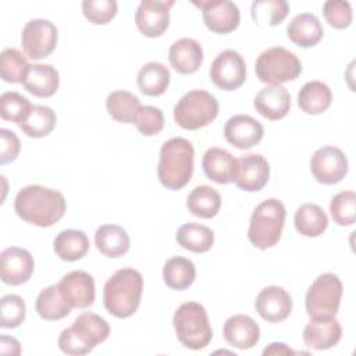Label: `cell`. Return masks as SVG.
Returning <instances> with one entry per match:
<instances>
[{
	"instance_id": "cell-1",
	"label": "cell",
	"mask_w": 356,
	"mask_h": 356,
	"mask_svg": "<svg viewBox=\"0 0 356 356\" xmlns=\"http://www.w3.org/2000/svg\"><path fill=\"white\" fill-rule=\"evenodd\" d=\"M65 199L61 192L40 185L19 189L14 200L17 216L25 222L47 228L58 222L65 213Z\"/></svg>"
},
{
	"instance_id": "cell-2",
	"label": "cell",
	"mask_w": 356,
	"mask_h": 356,
	"mask_svg": "<svg viewBox=\"0 0 356 356\" xmlns=\"http://www.w3.org/2000/svg\"><path fill=\"white\" fill-rule=\"evenodd\" d=\"M143 292L142 274L131 267L115 271L104 284L103 303L106 310L117 317L127 318L136 313Z\"/></svg>"
},
{
	"instance_id": "cell-3",
	"label": "cell",
	"mask_w": 356,
	"mask_h": 356,
	"mask_svg": "<svg viewBox=\"0 0 356 356\" xmlns=\"http://www.w3.org/2000/svg\"><path fill=\"white\" fill-rule=\"evenodd\" d=\"M195 149L185 138H171L161 145L157 177L160 184L171 191L182 189L193 174Z\"/></svg>"
},
{
	"instance_id": "cell-4",
	"label": "cell",
	"mask_w": 356,
	"mask_h": 356,
	"mask_svg": "<svg viewBox=\"0 0 356 356\" xmlns=\"http://www.w3.org/2000/svg\"><path fill=\"white\" fill-rule=\"evenodd\" d=\"M108 334L110 325L102 316L85 312L75 318L71 327L64 328L60 332L57 343L63 353L82 356L106 341Z\"/></svg>"
},
{
	"instance_id": "cell-5",
	"label": "cell",
	"mask_w": 356,
	"mask_h": 356,
	"mask_svg": "<svg viewBox=\"0 0 356 356\" xmlns=\"http://www.w3.org/2000/svg\"><path fill=\"white\" fill-rule=\"evenodd\" d=\"M285 216L286 210L282 202L274 197L263 200L250 216L248 228L249 242L260 250L275 246L281 239Z\"/></svg>"
},
{
	"instance_id": "cell-6",
	"label": "cell",
	"mask_w": 356,
	"mask_h": 356,
	"mask_svg": "<svg viewBox=\"0 0 356 356\" xmlns=\"http://www.w3.org/2000/svg\"><path fill=\"white\" fill-rule=\"evenodd\" d=\"M172 324L178 341L188 349L200 350L206 348L213 331L204 306L197 302H185L174 313Z\"/></svg>"
},
{
	"instance_id": "cell-7",
	"label": "cell",
	"mask_w": 356,
	"mask_h": 356,
	"mask_svg": "<svg viewBox=\"0 0 356 356\" xmlns=\"http://www.w3.org/2000/svg\"><path fill=\"white\" fill-rule=\"evenodd\" d=\"M254 71L260 82L270 86H280L300 75L302 63L295 53L282 46H274L260 53Z\"/></svg>"
},
{
	"instance_id": "cell-8",
	"label": "cell",
	"mask_w": 356,
	"mask_h": 356,
	"mask_svg": "<svg viewBox=\"0 0 356 356\" xmlns=\"http://www.w3.org/2000/svg\"><path fill=\"white\" fill-rule=\"evenodd\" d=\"M218 115V102L207 90L195 89L185 93L174 107L177 125L188 131L200 129Z\"/></svg>"
},
{
	"instance_id": "cell-9",
	"label": "cell",
	"mask_w": 356,
	"mask_h": 356,
	"mask_svg": "<svg viewBox=\"0 0 356 356\" xmlns=\"http://www.w3.org/2000/svg\"><path fill=\"white\" fill-rule=\"evenodd\" d=\"M342 282L334 273L318 275L309 286L305 298L309 317H335L342 298Z\"/></svg>"
},
{
	"instance_id": "cell-10",
	"label": "cell",
	"mask_w": 356,
	"mask_h": 356,
	"mask_svg": "<svg viewBox=\"0 0 356 356\" xmlns=\"http://www.w3.org/2000/svg\"><path fill=\"white\" fill-rule=\"evenodd\" d=\"M58 32L56 25L43 18H35L25 24L21 33V44L25 54L33 60L50 56L57 46Z\"/></svg>"
},
{
	"instance_id": "cell-11",
	"label": "cell",
	"mask_w": 356,
	"mask_h": 356,
	"mask_svg": "<svg viewBox=\"0 0 356 356\" xmlns=\"http://www.w3.org/2000/svg\"><path fill=\"white\" fill-rule=\"evenodd\" d=\"M210 79L222 90L238 89L246 79L245 60L236 50H222L210 65Z\"/></svg>"
},
{
	"instance_id": "cell-12",
	"label": "cell",
	"mask_w": 356,
	"mask_h": 356,
	"mask_svg": "<svg viewBox=\"0 0 356 356\" xmlns=\"http://www.w3.org/2000/svg\"><path fill=\"white\" fill-rule=\"evenodd\" d=\"M310 171L317 182L334 185L348 174V159L337 146H323L310 159Z\"/></svg>"
},
{
	"instance_id": "cell-13",
	"label": "cell",
	"mask_w": 356,
	"mask_h": 356,
	"mask_svg": "<svg viewBox=\"0 0 356 356\" xmlns=\"http://www.w3.org/2000/svg\"><path fill=\"white\" fill-rule=\"evenodd\" d=\"M202 10L203 22L209 31L227 35L235 31L241 21L238 6L229 0H200L193 1Z\"/></svg>"
},
{
	"instance_id": "cell-14",
	"label": "cell",
	"mask_w": 356,
	"mask_h": 356,
	"mask_svg": "<svg viewBox=\"0 0 356 356\" xmlns=\"http://www.w3.org/2000/svg\"><path fill=\"white\" fill-rule=\"evenodd\" d=\"M172 0H142L135 13V24L146 38L161 36L170 25V8Z\"/></svg>"
},
{
	"instance_id": "cell-15",
	"label": "cell",
	"mask_w": 356,
	"mask_h": 356,
	"mask_svg": "<svg viewBox=\"0 0 356 356\" xmlns=\"http://www.w3.org/2000/svg\"><path fill=\"white\" fill-rule=\"evenodd\" d=\"M33 268V257L26 249L10 246L0 254V278L7 285L25 284L32 277Z\"/></svg>"
},
{
	"instance_id": "cell-16",
	"label": "cell",
	"mask_w": 356,
	"mask_h": 356,
	"mask_svg": "<svg viewBox=\"0 0 356 356\" xmlns=\"http://www.w3.org/2000/svg\"><path fill=\"white\" fill-rule=\"evenodd\" d=\"M254 307L259 316L267 323H281L292 312V298L282 286L270 285L259 292Z\"/></svg>"
},
{
	"instance_id": "cell-17",
	"label": "cell",
	"mask_w": 356,
	"mask_h": 356,
	"mask_svg": "<svg viewBox=\"0 0 356 356\" xmlns=\"http://www.w3.org/2000/svg\"><path fill=\"white\" fill-rule=\"evenodd\" d=\"M270 178L268 161L261 154H243L238 159L235 185L246 192H257L266 186Z\"/></svg>"
},
{
	"instance_id": "cell-18",
	"label": "cell",
	"mask_w": 356,
	"mask_h": 356,
	"mask_svg": "<svg viewBox=\"0 0 356 356\" xmlns=\"http://www.w3.org/2000/svg\"><path fill=\"white\" fill-rule=\"evenodd\" d=\"M57 285L71 307L85 309L95 302V280L86 271H70Z\"/></svg>"
},
{
	"instance_id": "cell-19",
	"label": "cell",
	"mask_w": 356,
	"mask_h": 356,
	"mask_svg": "<svg viewBox=\"0 0 356 356\" xmlns=\"http://www.w3.org/2000/svg\"><path fill=\"white\" fill-rule=\"evenodd\" d=\"M263 125L253 117L245 114L232 115L224 125V136L227 142L241 150L257 145L263 139Z\"/></svg>"
},
{
	"instance_id": "cell-20",
	"label": "cell",
	"mask_w": 356,
	"mask_h": 356,
	"mask_svg": "<svg viewBox=\"0 0 356 356\" xmlns=\"http://www.w3.org/2000/svg\"><path fill=\"white\" fill-rule=\"evenodd\" d=\"M342 338V327L335 317H310L303 330V342L314 350L334 348Z\"/></svg>"
},
{
	"instance_id": "cell-21",
	"label": "cell",
	"mask_w": 356,
	"mask_h": 356,
	"mask_svg": "<svg viewBox=\"0 0 356 356\" xmlns=\"http://www.w3.org/2000/svg\"><path fill=\"white\" fill-rule=\"evenodd\" d=\"M222 335L229 346L245 350L253 348L259 342L260 328L250 316L234 314L225 320Z\"/></svg>"
},
{
	"instance_id": "cell-22",
	"label": "cell",
	"mask_w": 356,
	"mask_h": 356,
	"mask_svg": "<svg viewBox=\"0 0 356 356\" xmlns=\"http://www.w3.org/2000/svg\"><path fill=\"white\" fill-rule=\"evenodd\" d=\"M168 60L177 72L184 75L193 74L203 63L202 44L192 38H181L171 44Z\"/></svg>"
},
{
	"instance_id": "cell-23",
	"label": "cell",
	"mask_w": 356,
	"mask_h": 356,
	"mask_svg": "<svg viewBox=\"0 0 356 356\" xmlns=\"http://www.w3.org/2000/svg\"><path fill=\"white\" fill-rule=\"evenodd\" d=\"M238 159L221 147H210L204 152L202 167L204 175L217 184L234 182L236 174Z\"/></svg>"
},
{
	"instance_id": "cell-24",
	"label": "cell",
	"mask_w": 356,
	"mask_h": 356,
	"mask_svg": "<svg viewBox=\"0 0 356 356\" xmlns=\"http://www.w3.org/2000/svg\"><path fill=\"white\" fill-rule=\"evenodd\" d=\"M256 111L270 120L284 118L291 108V95L284 86H266L253 99Z\"/></svg>"
},
{
	"instance_id": "cell-25",
	"label": "cell",
	"mask_w": 356,
	"mask_h": 356,
	"mask_svg": "<svg viewBox=\"0 0 356 356\" xmlns=\"http://www.w3.org/2000/svg\"><path fill=\"white\" fill-rule=\"evenodd\" d=\"M286 35L296 46L309 49L316 46L323 39L324 29L320 19L314 14L300 13L289 21Z\"/></svg>"
},
{
	"instance_id": "cell-26",
	"label": "cell",
	"mask_w": 356,
	"mask_h": 356,
	"mask_svg": "<svg viewBox=\"0 0 356 356\" xmlns=\"http://www.w3.org/2000/svg\"><path fill=\"white\" fill-rule=\"evenodd\" d=\"M22 85L36 97H50L58 89L60 75L50 64H32L25 74Z\"/></svg>"
},
{
	"instance_id": "cell-27",
	"label": "cell",
	"mask_w": 356,
	"mask_h": 356,
	"mask_svg": "<svg viewBox=\"0 0 356 356\" xmlns=\"http://www.w3.org/2000/svg\"><path fill=\"white\" fill-rule=\"evenodd\" d=\"M95 245L103 256L117 259L129 250L131 241L121 225L103 224L95 232Z\"/></svg>"
},
{
	"instance_id": "cell-28",
	"label": "cell",
	"mask_w": 356,
	"mask_h": 356,
	"mask_svg": "<svg viewBox=\"0 0 356 356\" xmlns=\"http://www.w3.org/2000/svg\"><path fill=\"white\" fill-rule=\"evenodd\" d=\"M331 89L321 81L306 82L298 93V106L310 115L323 114L331 106Z\"/></svg>"
},
{
	"instance_id": "cell-29",
	"label": "cell",
	"mask_w": 356,
	"mask_h": 356,
	"mask_svg": "<svg viewBox=\"0 0 356 356\" xmlns=\"http://www.w3.org/2000/svg\"><path fill=\"white\" fill-rule=\"evenodd\" d=\"M36 313L40 318L47 321H56L67 317L72 307L64 299L58 285H49L42 289L35 302Z\"/></svg>"
},
{
	"instance_id": "cell-30",
	"label": "cell",
	"mask_w": 356,
	"mask_h": 356,
	"mask_svg": "<svg viewBox=\"0 0 356 356\" xmlns=\"http://www.w3.org/2000/svg\"><path fill=\"white\" fill-rule=\"evenodd\" d=\"M296 231L307 238L320 236L328 227L325 211L316 203H305L299 206L293 217Z\"/></svg>"
},
{
	"instance_id": "cell-31",
	"label": "cell",
	"mask_w": 356,
	"mask_h": 356,
	"mask_svg": "<svg viewBox=\"0 0 356 356\" xmlns=\"http://www.w3.org/2000/svg\"><path fill=\"white\" fill-rule=\"evenodd\" d=\"M54 253L64 261H76L89 250V238L79 229H64L53 242Z\"/></svg>"
},
{
	"instance_id": "cell-32",
	"label": "cell",
	"mask_w": 356,
	"mask_h": 356,
	"mask_svg": "<svg viewBox=\"0 0 356 356\" xmlns=\"http://www.w3.org/2000/svg\"><path fill=\"white\" fill-rule=\"evenodd\" d=\"M196 277L195 264L182 256H174L164 263L163 280L164 284L174 291L189 288Z\"/></svg>"
},
{
	"instance_id": "cell-33",
	"label": "cell",
	"mask_w": 356,
	"mask_h": 356,
	"mask_svg": "<svg viewBox=\"0 0 356 356\" xmlns=\"http://www.w3.org/2000/svg\"><path fill=\"white\" fill-rule=\"evenodd\" d=\"M139 90L146 96H160L170 85L168 68L157 61L145 64L136 76Z\"/></svg>"
},
{
	"instance_id": "cell-34",
	"label": "cell",
	"mask_w": 356,
	"mask_h": 356,
	"mask_svg": "<svg viewBox=\"0 0 356 356\" xmlns=\"http://www.w3.org/2000/svg\"><path fill=\"white\" fill-rule=\"evenodd\" d=\"M186 207L196 217L213 218L220 211L221 196L214 188L209 185H199L188 195Z\"/></svg>"
},
{
	"instance_id": "cell-35",
	"label": "cell",
	"mask_w": 356,
	"mask_h": 356,
	"mask_svg": "<svg viewBox=\"0 0 356 356\" xmlns=\"http://www.w3.org/2000/svg\"><path fill=\"white\" fill-rule=\"evenodd\" d=\"M175 239L178 245L193 253L209 252L214 243L213 231L202 224L188 222L177 229Z\"/></svg>"
},
{
	"instance_id": "cell-36",
	"label": "cell",
	"mask_w": 356,
	"mask_h": 356,
	"mask_svg": "<svg viewBox=\"0 0 356 356\" xmlns=\"http://www.w3.org/2000/svg\"><path fill=\"white\" fill-rule=\"evenodd\" d=\"M57 115L47 106H32L25 120L18 125L29 138L47 136L56 127Z\"/></svg>"
},
{
	"instance_id": "cell-37",
	"label": "cell",
	"mask_w": 356,
	"mask_h": 356,
	"mask_svg": "<svg viewBox=\"0 0 356 356\" xmlns=\"http://www.w3.org/2000/svg\"><path fill=\"white\" fill-rule=\"evenodd\" d=\"M140 107L139 99L128 90H114L106 99V108L111 118L122 124H132Z\"/></svg>"
},
{
	"instance_id": "cell-38",
	"label": "cell",
	"mask_w": 356,
	"mask_h": 356,
	"mask_svg": "<svg viewBox=\"0 0 356 356\" xmlns=\"http://www.w3.org/2000/svg\"><path fill=\"white\" fill-rule=\"evenodd\" d=\"M289 13V4L285 0H256L252 3L250 15L259 25L275 26L281 24Z\"/></svg>"
},
{
	"instance_id": "cell-39",
	"label": "cell",
	"mask_w": 356,
	"mask_h": 356,
	"mask_svg": "<svg viewBox=\"0 0 356 356\" xmlns=\"http://www.w3.org/2000/svg\"><path fill=\"white\" fill-rule=\"evenodd\" d=\"M29 65L25 56L14 47H7L0 54V75L4 82L22 83Z\"/></svg>"
},
{
	"instance_id": "cell-40",
	"label": "cell",
	"mask_w": 356,
	"mask_h": 356,
	"mask_svg": "<svg viewBox=\"0 0 356 356\" xmlns=\"http://www.w3.org/2000/svg\"><path fill=\"white\" fill-rule=\"evenodd\" d=\"M32 103L18 92H4L0 96V115L6 121L19 125L32 108Z\"/></svg>"
},
{
	"instance_id": "cell-41",
	"label": "cell",
	"mask_w": 356,
	"mask_h": 356,
	"mask_svg": "<svg viewBox=\"0 0 356 356\" xmlns=\"http://www.w3.org/2000/svg\"><path fill=\"white\" fill-rule=\"evenodd\" d=\"M330 213L335 224L341 227L352 225L356 217V193L353 191H342L337 193L331 199Z\"/></svg>"
},
{
	"instance_id": "cell-42",
	"label": "cell",
	"mask_w": 356,
	"mask_h": 356,
	"mask_svg": "<svg viewBox=\"0 0 356 356\" xmlns=\"http://www.w3.org/2000/svg\"><path fill=\"white\" fill-rule=\"evenodd\" d=\"M0 309V327L1 328H17L19 327L26 316V306L19 295L8 293L1 298Z\"/></svg>"
},
{
	"instance_id": "cell-43",
	"label": "cell",
	"mask_w": 356,
	"mask_h": 356,
	"mask_svg": "<svg viewBox=\"0 0 356 356\" xmlns=\"http://www.w3.org/2000/svg\"><path fill=\"white\" fill-rule=\"evenodd\" d=\"M132 124L145 136H153L163 131L164 128V114L159 107L154 106H140L136 111Z\"/></svg>"
},
{
	"instance_id": "cell-44",
	"label": "cell",
	"mask_w": 356,
	"mask_h": 356,
	"mask_svg": "<svg viewBox=\"0 0 356 356\" xmlns=\"http://www.w3.org/2000/svg\"><path fill=\"white\" fill-rule=\"evenodd\" d=\"M82 13L95 25L108 24L117 14L115 0H83Z\"/></svg>"
},
{
	"instance_id": "cell-45",
	"label": "cell",
	"mask_w": 356,
	"mask_h": 356,
	"mask_svg": "<svg viewBox=\"0 0 356 356\" xmlns=\"http://www.w3.org/2000/svg\"><path fill=\"white\" fill-rule=\"evenodd\" d=\"M323 14L325 21L335 29H345L350 25L353 11L349 1L328 0L323 6Z\"/></svg>"
},
{
	"instance_id": "cell-46",
	"label": "cell",
	"mask_w": 356,
	"mask_h": 356,
	"mask_svg": "<svg viewBox=\"0 0 356 356\" xmlns=\"http://www.w3.org/2000/svg\"><path fill=\"white\" fill-rule=\"evenodd\" d=\"M21 143L18 136L7 129L1 128L0 129V164H8L14 161L19 153Z\"/></svg>"
},
{
	"instance_id": "cell-47",
	"label": "cell",
	"mask_w": 356,
	"mask_h": 356,
	"mask_svg": "<svg viewBox=\"0 0 356 356\" xmlns=\"http://www.w3.org/2000/svg\"><path fill=\"white\" fill-rule=\"evenodd\" d=\"M0 352L3 355H19L21 353V346L19 342L13 338V337H7V335H1L0 338Z\"/></svg>"
},
{
	"instance_id": "cell-48",
	"label": "cell",
	"mask_w": 356,
	"mask_h": 356,
	"mask_svg": "<svg viewBox=\"0 0 356 356\" xmlns=\"http://www.w3.org/2000/svg\"><path fill=\"white\" fill-rule=\"evenodd\" d=\"M263 355H295V352L284 342H271L268 346L263 349Z\"/></svg>"
}]
</instances>
